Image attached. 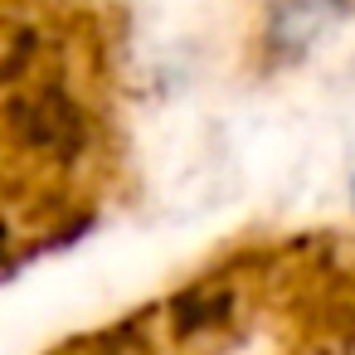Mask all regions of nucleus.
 Segmentation results:
<instances>
[{
  "instance_id": "nucleus-1",
  "label": "nucleus",
  "mask_w": 355,
  "mask_h": 355,
  "mask_svg": "<svg viewBox=\"0 0 355 355\" xmlns=\"http://www.w3.org/2000/svg\"><path fill=\"white\" fill-rule=\"evenodd\" d=\"M6 132L40 156H64L73 161L88 146V117L83 107L64 93V88H35V93H15L6 103Z\"/></svg>"
},
{
  "instance_id": "nucleus-2",
  "label": "nucleus",
  "mask_w": 355,
  "mask_h": 355,
  "mask_svg": "<svg viewBox=\"0 0 355 355\" xmlns=\"http://www.w3.org/2000/svg\"><path fill=\"white\" fill-rule=\"evenodd\" d=\"M345 15H350V0H277L272 15H268V35L263 40L282 59H297L321 35H331Z\"/></svg>"
},
{
  "instance_id": "nucleus-3",
  "label": "nucleus",
  "mask_w": 355,
  "mask_h": 355,
  "mask_svg": "<svg viewBox=\"0 0 355 355\" xmlns=\"http://www.w3.org/2000/svg\"><path fill=\"white\" fill-rule=\"evenodd\" d=\"M350 190H355V185H350Z\"/></svg>"
}]
</instances>
